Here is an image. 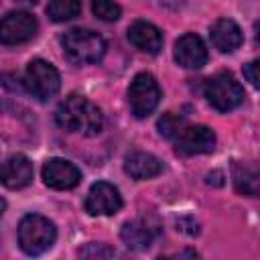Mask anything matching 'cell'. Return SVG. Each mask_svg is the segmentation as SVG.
I'll list each match as a JSON object with an SVG mask.
<instances>
[{
    "instance_id": "6da1fadb",
    "label": "cell",
    "mask_w": 260,
    "mask_h": 260,
    "mask_svg": "<svg viewBox=\"0 0 260 260\" xmlns=\"http://www.w3.org/2000/svg\"><path fill=\"white\" fill-rule=\"evenodd\" d=\"M55 120L63 130L73 132V134H83V136H95L104 128L102 110L93 102L77 93L67 95L57 106Z\"/></svg>"
},
{
    "instance_id": "7a4b0ae2",
    "label": "cell",
    "mask_w": 260,
    "mask_h": 260,
    "mask_svg": "<svg viewBox=\"0 0 260 260\" xmlns=\"http://www.w3.org/2000/svg\"><path fill=\"white\" fill-rule=\"evenodd\" d=\"M57 238L55 223L39 213H28L18 223V244L24 254L39 256L45 254Z\"/></svg>"
},
{
    "instance_id": "3957f363",
    "label": "cell",
    "mask_w": 260,
    "mask_h": 260,
    "mask_svg": "<svg viewBox=\"0 0 260 260\" xmlns=\"http://www.w3.org/2000/svg\"><path fill=\"white\" fill-rule=\"evenodd\" d=\"M63 51L69 61L77 65L98 63L106 53V41L102 35L89 28H71L61 39Z\"/></svg>"
},
{
    "instance_id": "277c9868",
    "label": "cell",
    "mask_w": 260,
    "mask_h": 260,
    "mask_svg": "<svg viewBox=\"0 0 260 260\" xmlns=\"http://www.w3.org/2000/svg\"><path fill=\"white\" fill-rule=\"evenodd\" d=\"M207 102L217 112H230L244 102V89L230 73H217L205 81L203 89Z\"/></svg>"
},
{
    "instance_id": "5b68a950",
    "label": "cell",
    "mask_w": 260,
    "mask_h": 260,
    "mask_svg": "<svg viewBox=\"0 0 260 260\" xmlns=\"http://www.w3.org/2000/svg\"><path fill=\"white\" fill-rule=\"evenodd\" d=\"M24 85L26 91L32 93L37 100L45 102L49 98H53L59 87H61V77L59 71L45 59H32L26 65V73H24Z\"/></svg>"
},
{
    "instance_id": "8992f818",
    "label": "cell",
    "mask_w": 260,
    "mask_h": 260,
    "mask_svg": "<svg viewBox=\"0 0 260 260\" xmlns=\"http://www.w3.org/2000/svg\"><path fill=\"white\" fill-rule=\"evenodd\" d=\"M160 102V87L150 73H138L128 87V104L136 118H146Z\"/></svg>"
},
{
    "instance_id": "52a82bcc",
    "label": "cell",
    "mask_w": 260,
    "mask_h": 260,
    "mask_svg": "<svg viewBox=\"0 0 260 260\" xmlns=\"http://www.w3.org/2000/svg\"><path fill=\"white\" fill-rule=\"evenodd\" d=\"M37 30H39V22L30 12L26 10L8 12L0 20V43L6 47L22 45L30 41L37 35Z\"/></svg>"
},
{
    "instance_id": "ba28073f",
    "label": "cell",
    "mask_w": 260,
    "mask_h": 260,
    "mask_svg": "<svg viewBox=\"0 0 260 260\" xmlns=\"http://www.w3.org/2000/svg\"><path fill=\"white\" fill-rule=\"evenodd\" d=\"M177 152L193 156V154H205L215 148V132L209 126L195 124V126H183L175 136Z\"/></svg>"
},
{
    "instance_id": "9c48e42d",
    "label": "cell",
    "mask_w": 260,
    "mask_h": 260,
    "mask_svg": "<svg viewBox=\"0 0 260 260\" xmlns=\"http://www.w3.org/2000/svg\"><path fill=\"white\" fill-rule=\"evenodd\" d=\"M83 205L89 215H114L122 207V195L112 183L98 181L89 187Z\"/></svg>"
},
{
    "instance_id": "30bf717a",
    "label": "cell",
    "mask_w": 260,
    "mask_h": 260,
    "mask_svg": "<svg viewBox=\"0 0 260 260\" xmlns=\"http://www.w3.org/2000/svg\"><path fill=\"white\" fill-rule=\"evenodd\" d=\"M43 181L47 187L57 189V191H67L79 185L81 181V171L65 158H49L43 165Z\"/></svg>"
},
{
    "instance_id": "8fae6325",
    "label": "cell",
    "mask_w": 260,
    "mask_h": 260,
    "mask_svg": "<svg viewBox=\"0 0 260 260\" xmlns=\"http://www.w3.org/2000/svg\"><path fill=\"white\" fill-rule=\"evenodd\" d=\"M32 162L24 154H12L0 162V183L6 189H24L32 181Z\"/></svg>"
},
{
    "instance_id": "7c38bea8",
    "label": "cell",
    "mask_w": 260,
    "mask_h": 260,
    "mask_svg": "<svg viewBox=\"0 0 260 260\" xmlns=\"http://www.w3.org/2000/svg\"><path fill=\"white\" fill-rule=\"evenodd\" d=\"M175 61L185 69H201L207 63V49L195 32L183 35L175 43Z\"/></svg>"
},
{
    "instance_id": "4fadbf2b",
    "label": "cell",
    "mask_w": 260,
    "mask_h": 260,
    "mask_svg": "<svg viewBox=\"0 0 260 260\" xmlns=\"http://www.w3.org/2000/svg\"><path fill=\"white\" fill-rule=\"evenodd\" d=\"M158 234V228L148 217H138L132 221H126L120 230V238L130 250H146Z\"/></svg>"
},
{
    "instance_id": "5bb4252c",
    "label": "cell",
    "mask_w": 260,
    "mask_h": 260,
    "mask_svg": "<svg viewBox=\"0 0 260 260\" xmlns=\"http://www.w3.org/2000/svg\"><path fill=\"white\" fill-rule=\"evenodd\" d=\"M128 41L144 51V53H150V55H156L160 49H162V32L158 26H154L152 22H146V20H136L134 24H130L128 28Z\"/></svg>"
},
{
    "instance_id": "9a60e30c",
    "label": "cell",
    "mask_w": 260,
    "mask_h": 260,
    "mask_svg": "<svg viewBox=\"0 0 260 260\" xmlns=\"http://www.w3.org/2000/svg\"><path fill=\"white\" fill-rule=\"evenodd\" d=\"M211 43L219 53H234L236 49H240L244 35L242 28L238 26V22H234L232 18H219L213 22L211 30H209Z\"/></svg>"
},
{
    "instance_id": "2e32d148",
    "label": "cell",
    "mask_w": 260,
    "mask_h": 260,
    "mask_svg": "<svg viewBox=\"0 0 260 260\" xmlns=\"http://www.w3.org/2000/svg\"><path fill=\"white\" fill-rule=\"evenodd\" d=\"M124 171L136 181H146V179H152L162 173V162L154 154L138 150V152H132L126 156Z\"/></svg>"
},
{
    "instance_id": "e0dca14e",
    "label": "cell",
    "mask_w": 260,
    "mask_h": 260,
    "mask_svg": "<svg viewBox=\"0 0 260 260\" xmlns=\"http://www.w3.org/2000/svg\"><path fill=\"white\" fill-rule=\"evenodd\" d=\"M234 185L240 193L256 197L258 195V173L250 165H236L234 167Z\"/></svg>"
},
{
    "instance_id": "ac0fdd59",
    "label": "cell",
    "mask_w": 260,
    "mask_h": 260,
    "mask_svg": "<svg viewBox=\"0 0 260 260\" xmlns=\"http://www.w3.org/2000/svg\"><path fill=\"white\" fill-rule=\"evenodd\" d=\"M81 12V0H49L47 14L53 22L73 20Z\"/></svg>"
},
{
    "instance_id": "d6986e66",
    "label": "cell",
    "mask_w": 260,
    "mask_h": 260,
    "mask_svg": "<svg viewBox=\"0 0 260 260\" xmlns=\"http://www.w3.org/2000/svg\"><path fill=\"white\" fill-rule=\"evenodd\" d=\"M185 124H187L185 118H181V116H177V114H173V112H167V114H162V116L158 118L156 128H158V134H160V136H165V138H175L177 132H179Z\"/></svg>"
},
{
    "instance_id": "ffe728a7",
    "label": "cell",
    "mask_w": 260,
    "mask_h": 260,
    "mask_svg": "<svg viewBox=\"0 0 260 260\" xmlns=\"http://www.w3.org/2000/svg\"><path fill=\"white\" fill-rule=\"evenodd\" d=\"M91 10L104 22H114L122 16V8L114 0H91Z\"/></svg>"
},
{
    "instance_id": "44dd1931",
    "label": "cell",
    "mask_w": 260,
    "mask_h": 260,
    "mask_svg": "<svg viewBox=\"0 0 260 260\" xmlns=\"http://www.w3.org/2000/svg\"><path fill=\"white\" fill-rule=\"evenodd\" d=\"M81 258H91V260H102V258H114L116 256V252H114V248H110L108 244H87L85 248H81L79 252H77Z\"/></svg>"
},
{
    "instance_id": "7402d4cb",
    "label": "cell",
    "mask_w": 260,
    "mask_h": 260,
    "mask_svg": "<svg viewBox=\"0 0 260 260\" xmlns=\"http://www.w3.org/2000/svg\"><path fill=\"white\" fill-rule=\"evenodd\" d=\"M244 77H246L254 87H258V61H256V59L250 61V63L244 67Z\"/></svg>"
},
{
    "instance_id": "603a6c76",
    "label": "cell",
    "mask_w": 260,
    "mask_h": 260,
    "mask_svg": "<svg viewBox=\"0 0 260 260\" xmlns=\"http://www.w3.org/2000/svg\"><path fill=\"white\" fill-rule=\"evenodd\" d=\"M185 2H187V0H158V4H160V6H165V8H171V10H177V8H181Z\"/></svg>"
},
{
    "instance_id": "cb8c5ba5",
    "label": "cell",
    "mask_w": 260,
    "mask_h": 260,
    "mask_svg": "<svg viewBox=\"0 0 260 260\" xmlns=\"http://www.w3.org/2000/svg\"><path fill=\"white\" fill-rule=\"evenodd\" d=\"M14 2H18V4H24V6H32V4H37L39 0H14Z\"/></svg>"
},
{
    "instance_id": "d4e9b609",
    "label": "cell",
    "mask_w": 260,
    "mask_h": 260,
    "mask_svg": "<svg viewBox=\"0 0 260 260\" xmlns=\"http://www.w3.org/2000/svg\"><path fill=\"white\" fill-rule=\"evenodd\" d=\"M4 209H6V203H4V199H2V197H0V215H2V213H4Z\"/></svg>"
}]
</instances>
